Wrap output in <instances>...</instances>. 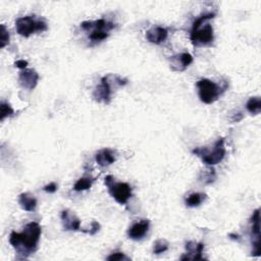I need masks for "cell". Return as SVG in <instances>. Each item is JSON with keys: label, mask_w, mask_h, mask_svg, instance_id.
<instances>
[{"label": "cell", "mask_w": 261, "mask_h": 261, "mask_svg": "<svg viewBox=\"0 0 261 261\" xmlns=\"http://www.w3.org/2000/svg\"><path fill=\"white\" fill-rule=\"evenodd\" d=\"M14 113L13 108L11 107V105L7 102H1L0 105V119L1 121H3L6 117L8 116H12Z\"/></svg>", "instance_id": "22"}, {"label": "cell", "mask_w": 261, "mask_h": 261, "mask_svg": "<svg viewBox=\"0 0 261 261\" xmlns=\"http://www.w3.org/2000/svg\"><path fill=\"white\" fill-rule=\"evenodd\" d=\"M109 261H120V260H129L128 257H126L122 252H113L111 253L107 258Z\"/></svg>", "instance_id": "24"}, {"label": "cell", "mask_w": 261, "mask_h": 261, "mask_svg": "<svg viewBox=\"0 0 261 261\" xmlns=\"http://www.w3.org/2000/svg\"><path fill=\"white\" fill-rule=\"evenodd\" d=\"M28 64H29L28 61H27V60H23V59H19V60H16V61L14 62V65H15L16 67H18V68H21V69H25V67H27Z\"/></svg>", "instance_id": "27"}, {"label": "cell", "mask_w": 261, "mask_h": 261, "mask_svg": "<svg viewBox=\"0 0 261 261\" xmlns=\"http://www.w3.org/2000/svg\"><path fill=\"white\" fill-rule=\"evenodd\" d=\"M214 16L215 12H205L194 20L190 34V39L194 46H207L213 43L214 31L208 21Z\"/></svg>", "instance_id": "2"}, {"label": "cell", "mask_w": 261, "mask_h": 261, "mask_svg": "<svg viewBox=\"0 0 261 261\" xmlns=\"http://www.w3.org/2000/svg\"><path fill=\"white\" fill-rule=\"evenodd\" d=\"M128 83L127 79L121 77L116 74H106L104 75L100 84L93 91V99L98 103L109 104L112 99L113 92L121 87H124Z\"/></svg>", "instance_id": "3"}, {"label": "cell", "mask_w": 261, "mask_h": 261, "mask_svg": "<svg viewBox=\"0 0 261 261\" xmlns=\"http://www.w3.org/2000/svg\"><path fill=\"white\" fill-rule=\"evenodd\" d=\"M193 154L200 157L203 163L207 165H215L221 162L225 156V147H224V139L218 138L213 145L205 146L201 148H195Z\"/></svg>", "instance_id": "4"}, {"label": "cell", "mask_w": 261, "mask_h": 261, "mask_svg": "<svg viewBox=\"0 0 261 261\" xmlns=\"http://www.w3.org/2000/svg\"><path fill=\"white\" fill-rule=\"evenodd\" d=\"M99 229H100V223L97 222V221H93L92 224H91V228L89 230H87L86 232L91 234V236H94L99 231Z\"/></svg>", "instance_id": "25"}, {"label": "cell", "mask_w": 261, "mask_h": 261, "mask_svg": "<svg viewBox=\"0 0 261 261\" xmlns=\"http://www.w3.org/2000/svg\"><path fill=\"white\" fill-rule=\"evenodd\" d=\"M9 44V32L4 24H0V47L4 48Z\"/></svg>", "instance_id": "23"}, {"label": "cell", "mask_w": 261, "mask_h": 261, "mask_svg": "<svg viewBox=\"0 0 261 261\" xmlns=\"http://www.w3.org/2000/svg\"><path fill=\"white\" fill-rule=\"evenodd\" d=\"M104 184L106 185L110 196L119 204H125L133 196L130 186L127 182L115 181L112 175H107L104 178Z\"/></svg>", "instance_id": "8"}, {"label": "cell", "mask_w": 261, "mask_h": 261, "mask_svg": "<svg viewBox=\"0 0 261 261\" xmlns=\"http://www.w3.org/2000/svg\"><path fill=\"white\" fill-rule=\"evenodd\" d=\"M41 233V225L36 221H31L24 225L21 232L11 231L9 243L21 258H28L37 250Z\"/></svg>", "instance_id": "1"}, {"label": "cell", "mask_w": 261, "mask_h": 261, "mask_svg": "<svg viewBox=\"0 0 261 261\" xmlns=\"http://www.w3.org/2000/svg\"><path fill=\"white\" fill-rule=\"evenodd\" d=\"M192 62L193 56L188 52L173 55L170 58V68L173 71H184Z\"/></svg>", "instance_id": "14"}, {"label": "cell", "mask_w": 261, "mask_h": 261, "mask_svg": "<svg viewBox=\"0 0 261 261\" xmlns=\"http://www.w3.org/2000/svg\"><path fill=\"white\" fill-rule=\"evenodd\" d=\"M167 37H168L167 29L160 25H154L146 32L147 41L155 45H159L163 43L167 39Z\"/></svg>", "instance_id": "15"}, {"label": "cell", "mask_w": 261, "mask_h": 261, "mask_svg": "<svg viewBox=\"0 0 261 261\" xmlns=\"http://www.w3.org/2000/svg\"><path fill=\"white\" fill-rule=\"evenodd\" d=\"M250 222L252 223L251 233H252V256H259L260 255V209H256L251 218Z\"/></svg>", "instance_id": "9"}, {"label": "cell", "mask_w": 261, "mask_h": 261, "mask_svg": "<svg viewBox=\"0 0 261 261\" xmlns=\"http://www.w3.org/2000/svg\"><path fill=\"white\" fill-rule=\"evenodd\" d=\"M15 29L18 35L28 38L36 32L47 31L48 25L45 19L41 17L36 15H25L18 17L15 20Z\"/></svg>", "instance_id": "6"}, {"label": "cell", "mask_w": 261, "mask_h": 261, "mask_svg": "<svg viewBox=\"0 0 261 261\" xmlns=\"http://www.w3.org/2000/svg\"><path fill=\"white\" fill-rule=\"evenodd\" d=\"M43 190L46 192V193H49V194H52V193H55L57 191V185L55 182H50L48 185H46Z\"/></svg>", "instance_id": "26"}, {"label": "cell", "mask_w": 261, "mask_h": 261, "mask_svg": "<svg viewBox=\"0 0 261 261\" xmlns=\"http://www.w3.org/2000/svg\"><path fill=\"white\" fill-rule=\"evenodd\" d=\"M150 227V221L148 219H141L135 222L127 229V237L134 241L142 240L148 232Z\"/></svg>", "instance_id": "11"}, {"label": "cell", "mask_w": 261, "mask_h": 261, "mask_svg": "<svg viewBox=\"0 0 261 261\" xmlns=\"http://www.w3.org/2000/svg\"><path fill=\"white\" fill-rule=\"evenodd\" d=\"M207 196L206 194H203V193H192L190 194L186 200H185V203L188 207H197L199 206L204 200H206Z\"/></svg>", "instance_id": "19"}, {"label": "cell", "mask_w": 261, "mask_h": 261, "mask_svg": "<svg viewBox=\"0 0 261 261\" xmlns=\"http://www.w3.org/2000/svg\"><path fill=\"white\" fill-rule=\"evenodd\" d=\"M186 255L180 257V260H203L202 253L204 251L203 243H195L193 241L186 243Z\"/></svg>", "instance_id": "12"}, {"label": "cell", "mask_w": 261, "mask_h": 261, "mask_svg": "<svg viewBox=\"0 0 261 261\" xmlns=\"http://www.w3.org/2000/svg\"><path fill=\"white\" fill-rule=\"evenodd\" d=\"M18 204L23 210L32 212L37 207V199L29 193H21L18 196Z\"/></svg>", "instance_id": "17"}, {"label": "cell", "mask_w": 261, "mask_h": 261, "mask_svg": "<svg viewBox=\"0 0 261 261\" xmlns=\"http://www.w3.org/2000/svg\"><path fill=\"white\" fill-rule=\"evenodd\" d=\"M81 29L89 34V39L92 42L98 43L108 38L109 32L114 29L115 24L112 21L100 18L97 20H86L81 22Z\"/></svg>", "instance_id": "5"}, {"label": "cell", "mask_w": 261, "mask_h": 261, "mask_svg": "<svg viewBox=\"0 0 261 261\" xmlns=\"http://www.w3.org/2000/svg\"><path fill=\"white\" fill-rule=\"evenodd\" d=\"M39 73L35 69H22L18 75L19 85L29 91H32L36 88L39 82Z\"/></svg>", "instance_id": "10"}, {"label": "cell", "mask_w": 261, "mask_h": 261, "mask_svg": "<svg viewBox=\"0 0 261 261\" xmlns=\"http://www.w3.org/2000/svg\"><path fill=\"white\" fill-rule=\"evenodd\" d=\"M94 181V178L86 176V177H81L79 178L74 186H73V190L76 192H82V191H86L89 190L92 187V184Z\"/></svg>", "instance_id": "20"}, {"label": "cell", "mask_w": 261, "mask_h": 261, "mask_svg": "<svg viewBox=\"0 0 261 261\" xmlns=\"http://www.w3.org/2000/svg\"><path fill=\"white\" fill-rule=\"evenodd\" d=\"M246 108L248 112H250L252 115H257L261 111V99L259 96L251 97L247 103H246Z\"/></svg>", "instance_id": "18"}, {"label": "cell", "mask_w": 261, "mask_h": 261, "mask_svg": "<svg viewBox=\"0 0 261 261\" xmlns=\"http://www.w3.org/2000/svg\"><path fill=\"white\" fill-rule=\"evenodd\" d=\"M168 250V242L163 239H159L153 244V253L156 255L162 254Z\"/></svg>", "instance_id": "21"}, {"label": "cell", "mask_w": 261, "mask_h": 261, "mask_svg": "<svg viewBox=\"0 0 261 261\" xmlns=\"http://www.w3.org/2000/svg\"><path fill=\"white\" fill-rule=\"evenodd\" d=\"M61 223L64 230H82L81 220L68 209L61 211Z\"/></svg>", "instance_id": "13"}, {"label": "cell", "mask_w": 261, "mask_h": 261, "mask_svg": "<svg viewBox=\"0 0 261 261\" xmlns=\"http://www.w3.org/2000/svg\"><path fill=\"white\" fill-rule=\"evenodd\" d=\"M95 160L102 167L108 166V165L112 164L116 160V152L111 150V149H109V148L101 149L100 151H98L96 153Z\"/></svg>", "instance_id": "16"}, {"label": "cell", "mask_w": 261, "mask_h": 261, "mask_svg": "<svg viewBox=\"0 0 261 261\" xmlns=\"http://www.w3.org/2000/svg\"><path fill=\"white\" fill-rule=\"evenodd\" d=\"M196 86L198 88L199 98L205 104H211L215 102L227 88V86L220 87L219 85L208 79L199 80Z\"/></svg>", "instance_id": "7"}]
</instances>
